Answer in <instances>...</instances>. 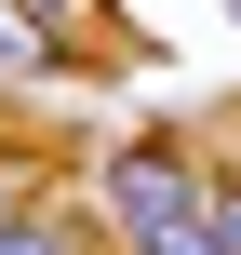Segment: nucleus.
<instances>
[{
	"label": "nucleus",
	"mask_w": 241,
	"mask_h": 255,
	"mask_svg": "<svg viewBox=\"0 0 241 255\" xmlns=\"http://www.w3.org/2000/svg\"><path fill=\"white\" fill-rule=\"evenodd\" d=\"M215 242L241 255V161H215Z\"/></svg>",
	"instance_id": "4"
},
{
	"label": "nucleus",
	"mask_w": 241,
	"mask_h": 255,
	"mask_svg": "<svg viewBox=\"0 0 241 255\" xmlns=\"http://www.w3.org/2000/svg\"><path fill=\"white\" fill-rule=\"evenodd\" d=\"M40 13H54L67 40H94V27H107V0H40Z\"/></svg>",
	"instance_id": "5"
},
{
	"label": "nucleus",
	"mask_w": 241,
	"mask_h": 255,
	"mask_svg": "<svg viewBox=\"0 0 241 255\" xmlns=\"http://www.w3.org/2000/svg\"><path fill=\"white\" fill-rule=\"evenodd\" d=\"M0 188H27V175H0Z\"/></svg>",
	"instance_id": "6"
},
{
	"label": "nucleus",
	"mask_w": 241,
	"mask_h": 255,
	"mask_svg": "<svg viewBox=\"0 0 241 255\" xmlns=\"http://www.w3.org/2000/svg\"><path fill=\"white\" fill-rule=\"evenodd\" d=\"M67 67H80V40L40 0H0V81H67Z\"/></svg>",
	"instance_id": "3"
},
{
	"label": "nucleus",
	"mask_w": 241,
	"mask_h": 255,
	"mask_svg": "<svg viewBox=\"0 0 241 255\" xmlns=\"http://www.w3.org/2000/svg\"><path fill=\"white\" fill-rule=\"evenodd\" d=\"M0 255H107V229L40 202V188H0Z\"/></svg>",
	"instance_id": "2"
},
{
	"label": "nucleus",
	"mask_w": 241,
	"mask_h": 255,
	"mask_svg": "<svg viewBox=\"0 0 241 255\" xmlns=\"http://www.w3.org/2000/svg\"><path fill=\"white\" fill-rule=\"evenodd\" d=\"M94 229H107V255H228L215 242V148H188V134L94 148Z\"/></svg>",
	"instance_id": "1"
}]
</instances>
